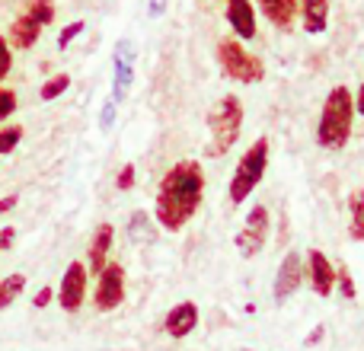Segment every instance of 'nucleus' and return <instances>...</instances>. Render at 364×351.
<instances>
[{"label": "nucleus", "instance_id": "obj_26", "mask_svg": "<svg viewBox=\"0 0 364 351\" xmlns=\"http://www.w3.org/2000/svg\"><path fill=\"white\" fill-rule=\"evenodd\" d=\"M83 29H87V23H83V19H77V23H68V26L61 29V36H58V48H68V45L74 42V38L80 36Z\"/></svg>", "mask_w": 364, "mask_h": 351}, {"label": "nucleus", "instance_id": "obj_5", "mask_svg": "<svg viewBox=\"0 0 364 351\" xmlns=\"http://www.w3.org/2000/svg\"><path fill=\"white\" fill-rule=\"evenodd\" d=\"M218 64H220V70L237 83H259L265 77L262 61H259L256 55H250V51L243 48V42L233 36L218 42Z\"/></svg>", "mask_w": 364, "mask_h": 351}, {"label": "nucleus", "instance_id": "obj_10", "mask_svg": "<svg viewBox=\"0 0 364 351\" xmlns=\"http://www.w3.org/2000/svg\"><path fill=\"white\" fill-rule=\"evenodd\" d=\"M304 259H301V252L297 249H291L288 256L282 259V265H278V271H275V288H272V294H275V303H284L288 297H294L297 291H301V284H304Z\"/></svg>", "mask_w": 364, "mask_h": 351}, {"label": "nucleus", "instance_id": "obj_28", "mask_svg": "<svg viewBox=\"0 0 364 351\" xmlns=\"http://www.w3.org/2000/svg\"><path fill=\"white\" fill-rule=\"evenodd\" d=\"M115 115H119V102H115L112 96H109L106 106H102V112H100V128H102V131H109V128H112Z\"/></svg>", "mask_w": 364, "mask_h": 351}, {"label": "nucleus", "instance_id": "obj_20", "mask_svg": "<svg viewBox=\"0 0 364 351\" xmlns=\"http://www.w3.org/2000/svg\"><path fill=\"white\" fill-rule=\"evenodd\" d=\"M26 291V275L23 271H13V275L0 278V310L13 307L16 303V297Z\"/></svg>", "mask_w": 364, "mask_h": 351}, {"label": "nucleus", "instance_id": "obj_31", "mask_svg": "<svg viewBox=\"0 0 364 351\" xmlns=\"http://www.w3.org/2000/svg\"><path fill=\"white\" fill-rule=\"evenodd\" d=\"M16 243V227H0V252Z\"/></svg>", "mask_w": 364, "mask_h": 351}, {"label": "nucleus", "instance_id": "obj_2", "mask_svg": "<svg viewBox=\"0 0 364 351\" xmlns=\"http://www.w3.org/2000/svg\"><path fill=\"white\" fill-rule=\"evenodd\" d=\"M352 122H355V102L348 87H333L323 102L320 125H316V144L326 151H342L352 138Z\"/></svg>", "mask_w": 364, "mask_h": 351}, {"label": "nucleus", "instance_id": "obj_29", "mask_svg": "<svg viewBox=\"0 0 364 351\" xmlns=\"http://www.w3.org/2000/svg\"><path fill=\"white\" fill-rule=\"evenodd\" d=\"M10 68H13V48L6 45V36H0V80L10 74Z\"/></svg>", "mask_w": 364, "mask_h": 351}, {"label": "nucleus", "instance_id": "obj_24", "mask_svg": "<svg viewBox=\"0 0 364 351\" xmlns=\"http://www.w3.org/2000/svg\"><path fill=\"white\" fill-rule=\"evenodd\" d=\"M336 288H339V294L346 297V301H355V297H358L355 278H352V271H348L346 265H339V269H336Z\"/></svg>", "mask_w": 364, "mask_h": 351}, {"label": "nucleus", "instance_id": "obj_23", "mask_svg": "<svg viewBox=\"0 0 364 351\" xmlns=\"http://www.w3.org/2000/svg\"><path fill=\"white\" fill-rule=\"evenodd\" d=\"M23 141V125H6L0 128V157L16 151V144Z\"/></svg>", "mask_w": 364, "mask_h": 351}, {"label": "nucleus", "instance_id": "obj_25", "mask_svg": "<svg viewBox=\"0 0 364 351\" xmlns=\"http://www.w3.org/2000/svg\"><path fill=\"white\" fill-rule=\"evenodd\" d=\"M16 106H19V99H16V93H13L10 87H0V122H6L13 112H16Z\"/></svg>", "mask_w": 364, "mask_h": 351}, {"label": "nucleus", "instance_id": "obj_15", "mask_svg": "<svg viewBox=\"0 0 364 351\" xmlns=\"http://www.w3.org/2000/svg\"><path fill=\"white\" fill-rule=\"evenodd\" d=\"M42 29H45V26L38 23V19H32L29 13H19V16L13 19V26H10V36H6V45H10V48H19V51H29L32 45L38 42Z\"/></svg>", "mask_w": 364, "mask_h": 351}, {"label": "nucleus", "instance_id": "obj_32", "mask_svg": "<svg viewBox=\"0 0 364 351\" xmlns=\"http://www.w3.org/2000/svg\"><path fill=\"white\" fill-rule=\"evenodd\" d=\"M166 4H170V0H151V4H147V16L151 19H160L166 13Z\"/></svg>", "mask_w": 364, "mask_h": 351}, {"label": "nucleus", "instance_id": "obj_7", "mask_svg": "<svg viewBox=\"0 0 364 351\" xmlns=\"http://www.w3.org/2000/svg\"><path fill=\"white\" fill-rule=\"evenodd\" d=\"M96 278H100V281H96L93 303H96V310L109 313V310H115L125 301V269H122L119 262H106V269Z\"/></svg>", "mask_w": 364, "mask_h": 351}, {"label": "nucleus", "instance_id": "obj_33", "mask_svg": "<svg viewBox=\"0 0 364 351\" xmlns=\"http://www.w3.org/2000/svg\"><path fill=\"white\" fill-rule=\"evenodd\" d=\"M51 297H55V291H51V288H42L36 297H32V303L42 310V307H48V303H51Z\"/></svg>", "mask_w": 364, "mask_h": 351}, {"label": "nucleus", "instance_id": "obj_35", "mask_svg": "<svg viewBox=\"0 0 364 351\" xmlns=\"http://www.w3.org/2000/svg\"><path fill=\"white\" fill-rule=\"evenodd\" d=\"M352 102H355V112L364 119V83L358 87V93H352Z\"/></svg>", "mask_w": 364, "mask_h": 351}, {"label": "nucleus", "instance_id": "obj_18", "mask_svg": "<svg viewBox=\"0 0 364 351\" xmlns=\"http://www.w3.org/2000/svg\"><path fill=\"white\" fill-rule=\"evenodd\" d=\"M262 13L269 16V23H275L278 29H288L294 23V13H297V0H259Z\"/></svg>", "mask_w": 364, "mask_h": 351}, {"label": "nucleus", "instance_id": "obj_19", "mask_svg": "<svg viewBox=\"0 0 364 351\" xmlns=\"http://www.w3.org/2000/svg\"><path fill=\"white\" fill-rule=\"evenodd\" d=\"M348 237L352 239H364V188H355L352 195H348Z\"/></svg>", "mask_w": 364, "mask_h": 351}, {"label": "nucleus", "instance_id": "obj_3", "mask_svg": "<svg viewBox=\"0 0 364 351\" xmlns=\"http://www.w3.org/2000/svg\"><path fill=\"white\" fill-rule=\"evenodd\" d=\"M240 128H243V102L237 96H220L208 112V131H211L208 157H224L237 144Z\"/></svg>", "mask_w": 364, "mask_h": 351}, {"label": "nucleus", "instance_id": "obj_6", "mask_svg": "<svg viewBox=\"0 0 364 351\" xmlns=\"http://www.w3.org/2000/svg\"><path fill=\"white\" fill-rule=\"evenodd\" d=\"M269 233H272V214L265 205H252L250 214H246L243 227H240L237 239H233V246H237V252L243 259H252L262 252V246L269 243Z\"/></svg>", "mask_w": 364, "mask_h": 351}, {"label": "nucleus", "instance_id": "obj_4", "mask_svg": "<svg viewBox=\"0 0 364 351\" xmlns=\"http://www.w3.org/2000/svg\"><path fill=\"white\" fill-rule=\"evenodd\" d=\"M265 170H269V138H259L250 151L240 157L237 173L230 179V201L233 205H243L246 198L252 195V188L262 182Z\"/></svg>", "mask_w": 364, "mask_h": 351}, {"label": "nucleus", "instance_id": "obj_12", "mask_svg": "<svg viewBox=\"0 0 364 351\" xmlns=\"http://www.w3.org/2000/svg\"><path fill=\"white\" fill-rule=\"evenodd\" d=\"M115 246V227L112 224H100L90 239V256H87V275H100L109 262V252Z\"/></svg>", "mask_w": 364, "mask_h": 351}, {"label": "nucleus", "instance_id": "obj_27", "mask_svg": "<svg viewBox=\"0 0 364 351\" xmlns=\"http://www.w3.org/2000/svg\"><path fill=\"white\" fill-rule=\"evenodd\" d=\"M115 188H119V192H132L134 188V163H125L119 170V176H115Z\"/></svg>", "mask_w": 364, "mask_h": 351}, {"label": "nucleus", "instance_id": "obj_22", "mask_svg": "<svg viewBox=\"0 0 364 351\" xmlns=\"http://www.w3.org/2000/svg\"><path fill=\"white\" fill-rule=\"evenodd\" d=\"M68 87H70V74H55V77H48V80L42 83L38 96H42L45 102H51V99H58L61 93H68Z\"/></svg>", "mask_w": 364, "mask_h": 351}, {"label": "nucleus", "instance_id": "obj_36", "mask_svg": "<svg viewBox=\"0 0 364 351\" xmlns=\"http://www.w3.org/2000/svg\"><path fill=\"white\" fill-rule=\"evenodd\" d=\"M237 351H252V348H237Z\"/></svg>", "mask_w": 364, "mask_h": 351}, {"label": "nucleus", "instance_id": "obj_1", "mask_svg": "<svg viewBox=\"0 0 364 351\" xmlns=\"http://www.w3.org/2000/svg\"><path fill=\"white\" fill-rule=\"evenodd\" d=\"M201 198H205V173H201V166L195 160H179L160 179L157 205H154L157 224L170 233L182 230L195 217Z\"/></svg>", "mask_w": 364, "mask_h": 351}, {"label": "nucleus", "instance_id": "obj_14", "mask_svg": "<svg viewBox=\"0 0 364 351\" xmlns=\"http://www.w3.org/2000/svg\"><path fill=\"white\" fill-rule=\"evenodd\" d=\"M227 23L233 29V38L250 42L256 36V13H252L250 0H227Z\"/></svg>", "mask_w": 364, "mask_h": 351}, {"label": "nucleus", "instance_id": "obj_30", "mask_svg": "<svg viewBox=\"0 0 364 351\" xmlns=\"http://www.w3.org/2000/svg\"><path fill=\"white\" fill-rule=\"evenodd\" d=\"M323 339H326V326L320 323V326H314V329L307 333V339H304V348H316Z\"/></svg>", "mask_w": 364, "mask_h": 351}, {"label": "nucleus", "instance_id": "obj_11", "mask_svg": "<svg viewBox=\"0 0 364 351\" xmlns=\"http://www.w3.org/2000/svg\"><path fill=\"white\" fill-rule=\"evenodd\" d=\"M310 275V288L316 291L320 297H329L336 288V269L333 262H329V256L323 249H310L307 252V269H304Z\"/></svg>", "mask_w": 364, "mask_h": 351}, {"label": "nucleus", "instance_id": "obj_13", "mask_svg": "<svg viewBox=\"0 0 364 351\" xmlns=\"http://www.w3.org/2000/svg\"><path fill=\"white\" fill-rule=\"evenodd\" d=\"M195 326H198V307H195L192 301L176 303L164 320V329H166L170 339H186V335L195 333Z\"/></svg>", "mask_w": 364, "mask_h": 351}, {"label": "nucleus", "instance_id": "obj_16", "mask_svg": "<svg viewBox=\"0 0 364 351\" xmlns=\"http://www.w3.org/2000/svg\"><path fill=\"white\" fill-rule=\"evenodd\" d=\"M301 16H304V32L320 36L329 26V0H301Z\"/></svg>", "mask_w": 364, "mask_h": 351}, {"label": "nucleus", "instance_id": "obj_8", "mask_svg": "<svg viewBox=\"0 0 364 351\" xmlns=\"http://www.w3.org/2000/svg\"><path fill=\"white\" fill-rule=\"evenodd\" d=\"M134 58H138V51H134L132 38H119L112 55V99L115 102L125 99L134 83Z\"/></svg>", "mask_w": 364, "mask_h": 351}, {"label": "nucleus", "instance_id": "obj_21", "mask_svg": "<svg viewBox=\"0 0 364 351\" xmlns=\"http://www.w3.org/2000/svg\"><path fill=\"white\" fill-rule=\"evenodd\" d=\"M23 13H29L32 19L48 26L55 19V0H23Z\"/></svg>", "mask_w": 364, "mask_h": 351}, {"label": "nucleus", "instance_id": "obj_34", "mask_svg": "<svg viewBox=\"0 0 364 351\" xmlns=\"http://www.w3.org/2000/svg\"><path fill=\"white\" fill-rule=\"evenodd\" d=\"M16 205H19V195H6V198H0V214L13 211Z\"/></svg>", "mask_w": 364, "mask_h": 351}, {"label": "nucleus", "instance_id": "obj_9", "mask_svg": "<svg viewBox=\"0 0 364 351\" xmlns=\"http://www.w3.org/2000/svg\"><path fill=\"white\" fill-rule=\"evenodd\" d=\"M87 281H90L87 265L70 262L61 278V288H58V303H61L64 313H77L83 307V301H87Z\"/></svg>", "mask_w": 364, "mask_h": 351}, {"label": "nucleus", "instance_id": "obj_17", "mask_svg": "<svg viewBox=\"0 0 364 351\" xmlns=\"http://www.w3.org/2000/svg\"><path fill=\"white\" fill-rule=\"evenodd\" d=\"M157 237H160V230L147 211H134L132 217H128V239H132L134 246H154Z\"/></svg>", "mask_w": 364, "mask_h": 351}]
</instances>
